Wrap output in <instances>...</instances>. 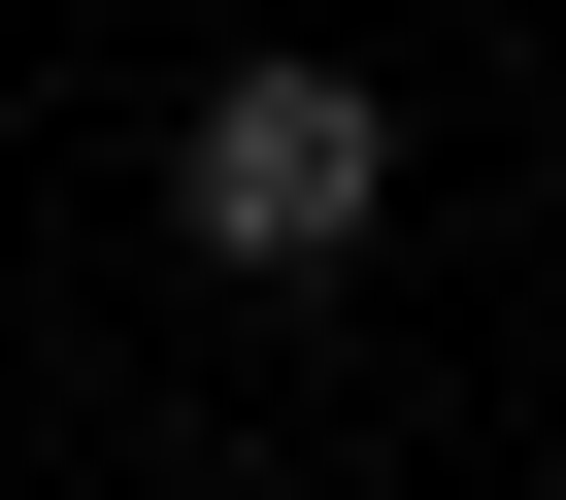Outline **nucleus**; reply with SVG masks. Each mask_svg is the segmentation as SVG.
<instances>
[{
	"label": "nucleus",
	"mask_w": 566,
	"mask_h": 500,
	"mask_svg": "<svg viewBox=\"0 0 566 500\" xmlns=\"http://www.w3.org/2000/svg\"><path fill=\"white\" fill-rule=\"evenodd\" d=\"M367 233H400V101H367V67H200L167 268H266V301H301V268H367Z\"/></svg>",
	"instance_id": "1"
}]
</instances>
